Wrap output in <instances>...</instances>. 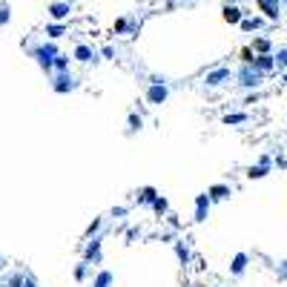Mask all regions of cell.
<instances>
[{
  "mask_svg": "<svg viewBox=\"0 0 287 287\" xmlns=\"http://www.w3.org/2000/svg\"><path fill=\"white\" fill-rule=\"evenodd\" d=\"M235 81V72L230 66H215L204 75V86L207 89H218V86H224V83Z\"/></svg>",
  "mask_w": 287,
  "mask_h": 287,
  "instance_id": "obj_3",
  "label": "cell"
},
{
  "mask_svg": "<svg viewBox=\"0 0 287 287\" xmlns=\"http://www.w3.org/2000/svg\"><path fill=\"white\" fill-rule=\"evenodd\" d=\"M98 49L89 43H75V49H72V61H78V63H92V61H98Z\"/></svg>",
  "mask_w": 287,
  "mask_h": 287,
  "instance_id": "obj_9",
  "label": "cell"
},
{
  "mask_svg": "<svg viewBox=\"0 0 287 287\" xmlns=\"http://www.w3.org/2000/svg\"><path fill=\"white\" fill-rule=\"evenodd\" d=\"M61 55V49L55 46V40H43L37 46H29V58H35V63L46 75H55V58Z\"/></svg>",
  "mask_w": 287,
  "mask_h": 287,
  "instance_id": "obj_1",
  "label": "cell"
},
{
  "mask_svg": "<svg viewBox=\"0 0 287 287\" xmlns=\"http://www.w3.org/2000/svg\"><path fill=\"white\" fill-rule=\"evenodd\" d=\"M72 9H75V3L72 0H52L49 6H46V12H49V20L52 23H66L72 15Z\"/></svg>",
  "mask_w": 287,
  "mask_h": 287,
  "instance_id": "obj_4",
  "label": "cell"
},
{
  "mask_svg": "<svg viewBox=\"0 0 287 287\" xmlns=\"http://www.w3.org/2000/svg\"><path fill=\"white\" fill-rule=\"evenodd\" d=\"M250 46L256 55H270V37H253Z\"/></svg>",
  "mask_w": 287,
  "mask_h": 287,
  "instance_id": "obj_21",
  "label": "cell"
},
{
  "mask_svg": "<svg viewBox=\"0 0 287 287\" xmlns=\"http://www.w3.org/2000/svg\"><path fill=\"white\" fill-rule=\"evenodd\" d=\"M153 213L155 215H167V213H170V201H167L164 196H158V198H155V204H153Z\"/></svg>",
  "mask_w": 287,
  "mask_h": 287,
  "instance_id": "obj_24",
  "label": "cell"
},
{
  "mask_svg": "<svg viewBox=\"0 0 287 287\" xmlns=\"http://www.w3.org/2000/svg\"><path fill=\"white\" fill-rule=\"evenodd\" d=\"M261 81H264V75H261L256 66H244L242 63V66L235 69V83H238L242 89H259Z\"/></svg>",
  "mask_w": 287,
  "mask_h": 287,
  "instance_id": "obj_2",
  "label": "cell"
},
{
  "mask_svg": "<svg viewBox=\"0 0 287 287\" xmlns=\"http://www.w3.org/2000/svg\"><path fill=\"white\" fill-rule=\"evenodd\" d=\"M172 250H175V259H178L181 264H189V261H193V253H189V247L184 242H175V247H172Z\"/></svg>",
  "mask_w": 287,
  "mask_h": 287,
  "instance_id": "obj_19",
  "label": "cell"
},
{
  "mask_svg": "<svg viewBox=\"0 0 287 287\" xmlns=\"http://www.w3.org/2000/svg\"><path fill=\"white\" fill-rule=\"evenodd\" d=\"M83 259L89 261L92 267H98L101 261H104V235H95V238L86 242V247H83Z\"/></svg>",
  "mask_w": 287,
  "mask_h": 287,
  "instance_id": "obj_6",
  "label": "cell"
},
{
  "mask_svg": "<svg viewBox=\"0 0 287 287\" xmlns=\"http://www.w3.org/2000/svg\"><path fill=\"white\" fill-rule=\"evenodd\" d=\"M261 29V18H244L242 20V32H256Z\"/></svg>",
  "mask_w": 287,
  "mask_h": 287,
  "instance_id": "obj_26",
  "label": "cell"
},
{
  "mask_svg": "<svg viewBox=\"0 0 287 287\" xmlns=\"http://www.w3.org/2000/svg\"><path fill=\"white\" fill-rule=\"evenodd\" d=\"M9 20H12V9H9V3L3 0L0 3V26H9Z\"/></svg>",
  "mask_w": 287,
  "mask_h": 287,
  "instance_id": "obj_29",
  "label": "cell"
},
{
  "mask_svg": "<svg viewBox=\"0 0 287 287\" xmlns=\"http://www.w3.org/2000/svg\"><path fill=\"white\" fill-rule=\"evenodd\" d=\"M267 172H270L267 164H256V167H250V170H247V178H264Z\"/></svg>",
  "mask_w": 287,
  "mask_h": 287,
  "instance_id": "obj_25",
  "label": "cell"
},
{
  "mask_svg": "<svg viewBox=\"0 0 287 287\" xmlns=\"http://www.w3.org/2000/svg\"><path fill=\"white\" fill-rule=\"evenodd\" d=\"M72 3H75V0H72Z\"/></svg>",
  "mask_w": 287,
  "mask_h": 287,
  "instance_id": "obj_39",
  "label": "cell"
},
{
  "mask_svg": "<svg viewBox=\"0 0 287 287\" xmlns=\"http://www.w3.org/2000/svg\"><path fill=\"white\" fill-rule=\"evenodd\" d=\"M0 264H3V259H0Z\"/></svg>",
  "mask_w": 287,
  "mask_h": 287,
  "instance_id": "obj_37",
  "label": "cell"
},
{
  "mask_svg": "<svg viewBox=\"0 0 287 287\" xmlns=\"http://www.w3.org/2000/svg\"><path fill=\"white\" fill-rule=\"evenodd\" d=\"M23 281H26L23 273H9V276L3 278V287H23Z\"/></svg>",
  "mask_w": 287,
  "mask_h": 287,
  "instance_id": "obj_23",
  "label": "cell"
},
{
  "mask_svg": "<svg viewBox=\"0 0 287 287\" xmlns=\"http://www.w3.org/2000/svg\"><path fill=\"white\" fill-rule=\"evenodd\" d=\"M126 215V207H115V210H112V218H124Z\"/></svg>",
  "mask_w": 287,
  "mask_h": 287,
  "instance_id": "obj_32",
  "label": "cell"
},
{
  "mask_svg": "<svg viewBox=\"0 0 287 287\" xmlns=\"http://www.w3.org/2000/svg\"><path fill=\"white\" fill-rule=\"evenodd\" d=\"M247 112H227L224 118H221V124L224 126H238V124H247Z\"/></svg>",
  "mask_w": 287,
  "mask_h": 287,
  "instance_id": "obj_18",
  "label": "cell"
},
{
  "mask_svg": "<svg viewBox=\"0 0 287 287\" xmlns=\"http://www.w3.org/2000/svg\"><path fill=\"white\" fill-rule=\"evenodd\" d=\"M155 198H158V189H155V187H144L141 193H138V204L153 207V204H155Z\"/></svg>",
  "mask_w": 287,
  "mask_h": 287,
  "instance_id": "obj_17",
  "label": "cell"
},
{
  "mask_svg": "<svg viewBox=\"0 0 287 287\" xmlns=\"http://www.w3.org/2000/svg\"><path fill=\"white\" fill-rule=\"evenodd\" d=\"M247 264H250V256L247 253H235L233 256V261H230V276H244L247 273Z\"/></svg>",
  "mask_w": 287,
  "mask_h": 287,
  "instance_id": "obj_11",
  "label": "cell"
},
{
  "mask_svg": "<svg viewBox=\"0 0 287 287\" xmlns=\"http://www.w3.org/2000/svg\"><path fill=\"white\" fill-rule=\"evenodd\" d=\"M86 278H95V276H92V264L83 259L75 264V281H86Z\"/></svg>",
  "mask_w": 287,
  "mask_h": 287,
  "instance_id": "obj_16",
  "label": "cell"
},
{
  "mask_svg": "<svg viewBox=\"0 0 287 287\" xmlns=\"http://www.w3.org/2000/svg\"><path fill=\"white\" fill-rule=\"evenodd\" d=\"M69 63H72V58L61 52L58 58H55V75H61V72H69Z\"/></svg>",
  "mask_w": 287,
  "mask_h": 287,
  "instance_id": "obj_22",
  "label": "cell"
},
{
  "mask_svg": "<svg viewBox=\"0 0 287 287\" xmlns=\"http://www.w3.org/2000/svg\"><path fill=\"white\" fill-rule=\"evenodd\" d=\"M46 37H49V40H61L63 35H66V23H52V20H49V23H46V32H43Z\"/></svg>",
  "mask_w": 287,
  "mask_h": 287,
  "instance_id": "obj_15",
  "label": "cell"
},
{
  "mask_svg": "<svg viewBox=\"0 0 287 287\" xmlns=\"http://www.w3.org/2000/svg\"><path fill=\"white\" fill-rule=\"evenodd\" d=\"M52 92H58V95H66V92H75L78 86H81V81L72 75V72H61V75H52Z\"/></svg>",
  "mask_w": 287,
  "mask_h": 287,
  "instance_id": "obj_5",
  "label": "cell"
},
{
  "mask_svg": "<svg viewBox=\"0 0 287 287\" xmlns=\"http://www.w3.org/2000/svg\"><path fill=\"white\" fill-rule=\"evenodd\" d=\"M138 235H141V230H135V227H132V230L126 233V242H132V238H138Z\"/></svg>",
  "mask_w": 287,
  "mask_h": 287,
  "instance_id": "obj_34",
  "label": "cell"
},
{
  "mask_svg": "<svg viewBox=\"0 0 287 287\" xmlns=\"http://www.w3.org/2000/svg\"><path fill=\"white\" fill-rule=\"evenodd\" d=\"M210 210H213V198L207 196V193H198L196 210H193V221H196V224H204L207 218H210Z\"/></svg>",
  "mask_w": 287,
  "mask_h": 287,
  "instance_id": "obj_8",
  "label": "cell"
},
{
  "mask_svg": "<svg viewBox=\"0 0 287 287\" xmlns=\"http://www.w3.org/2000/svg\"><path fill=\"white\" fill-rule=\"evenodd\" d=\"M144 98H147L150 107H161V104H167V98H170V86H167V83H150L147 92H144Z\"/></svg>",
  "mask_w": 287,
  "mask_h": 287,
  "instance_id": "obj_7",
  "label": "cell"
},
{
  "mask_svg": "<svg viewBox=\"0 0 287 287\" xmlns=\"http://www.w3.org/2000/svg\"><path fill=\"white\" fill-rule=\"evenodd\" d=\"M101 230H104V218H95V221L86 227V238H95V235H101Z\"/></svg>",
  "mask_w": 287,
  "mask_h": 287,
  "instance_id": "obj_27",
  "label": "cell"
},
{
  "mask_svg": "<svg viewBox=\"0 0 287 287\" xmlns=\"http://www.w3.org/2000/svg\"><path fill=\"white\" fill-rule=\"evenodd\" d=\"M126 124H129V132H138V129L144 126V118H141V115H135V112H132V115L126 118Z\"/></svg>",
  "mask_w": 287,
  "mask_h": 287,
  "instance_id": "obj_30",
  "label": "cell"
},
{
  "mask_svg": "<svg viewBox=\"0 0 287 287\" xmlns=\"http://www.w3.org/2000/svg\"><path fill=\"white\" fill-rule=\"evenodd\" d=\"M23 287H37V281H35V276H26V281H23Z\"/></svg>",
  "mask_w": 287,
  "mask_h": 287,
  "instance_id": "obj_35",
  "label": "cell"
},
{
  "mask_svg": "<svg viewBox=\"0 0 287 287\" xmlns=\"http://www.w3.org/2000/svg\"><path fill=\"white\" fill-rule=\"evenodd\" d=\"M230 3H233V0H230Z\"/></svg>",
  "mask_w": 287,
  "mask_h": 287,
  "instance_id": "obj_38",
  "label": "cell"
},
{
  "mask_svg": "<svg viewBox=\"0 0 287 287\" xmlns=\"http://www.w3.org/2000/svg\"><path fill=\"white\" fill-rule=\"evenodd\" d=\"M276 69H287V46H281V49H276Z\"/></svg>",
  "mask_w": 287,
  "mask_h": 287,
  "instance_id": "obj_28",
  "label": "cell"
},
{
  "mask_svg": "<svg viewBox=\"0 0 287 287\" xmlns=\"http://www.w3.org/2000/svg\"><path fill=\"white\" fill-rule=\"evenodd\" d=\"M112 55H115V49H112V46H104V49H101V58H112Z\"/></svg>",
  "mask_w": 287,
  "mask_h": 287,
  "instance_id": "obj_33",
  "label": "cell"
},
{
  "mask_svg": "<svg viewBox=\"0 0 287 287\" xmlns=\"http://www.w3.org/2000/svg\"><path fill=\"white\" fill-rule=\"evenodd\" d=\"M244 18H247V15L242 12V6H238V3H227L224 9H221V20H224V23L242 26V20H244Z\"/></svg>",
  "mask_w": 287,
  "mask_h": 287,
  "instance_id": "obj_10",
  "label": "cell"
},
{
  "mask_svg": "<svg viewBox=\"0 0 287 287\" xmlns=\"http://www.w3.org/2000/svg\"><path fill=\"white\" fill-rule=\"evenodd\" d=\"M181 3H189V0H181Z\"/></svg>",
  "mask_w": 287,
  "mask_h": 287,
  "instance_id": "obj_36",
  "label": "cell"
},
{
  "mask_svg": "<svg viewBox=\"0 0 287 287\" xmlns=\"http://www.w3.org/2000/svg\"><path fill=\"white\" fill-rule=\"evenodd\" d=\"M256 58H259V55L253 52V46H242V49H238V61H242L244 66H253Z\"/></svg>",
  "mask_w": 287,
  "mask_h": 287,
  "instance_id": "obj_20",
  "label": "cell"
},
{
  "mask_svg": "<svg viewBox=\"0 0 287 287\" xmlns=\"http://www.w3.org/2000/svg\"><path fill=\"white\" fill-rule=\"evenodd\" d=\"M207 196L213 198V204H215V201H227V198L233 196V189H230V184H213V187L207 189Z\"/></svg>",
  "mask_w": 287,
  "mask_h": 287,
  "instance_id": "obj_12",
  "label": "cell"
},
{
  "mask_svg": "<svg viewBox=\"0 0 287 287\" xmlns=\"http://www.w3.org/2000/svg\"><path fill=\"white\" fill-rule=\"evenodd\" d=\"M253 66H256V69H259L261 75H267V72H273V69H276V55H273V52H270V55H259Z\"/></svg>",
  "mask_w": 287,
  "mask_h": 287,
  "instance_id": "obj_13",
  "label": "cell"
},
{
  "mask_svg": "<svg viewBox=\"0 0 287 287\" xmlns=\"http://www.w3.org/2000/svg\"><path fill=\"white\" fill-rule=\"evenodd\" d=\"M126 29H129V20L126 18H118L115 23H112V32H115V35H124Z\"/></svg>",
  "mask_w": 287,
  "mask_h": 287,
  "instance_id": "obj_31",
  "label": "cell"
},
{
  "mask_svg": "<svg viewBox=\"0 0 287 287\" xmlns=\"http://www.w3.org/2000/svg\"><path fill=\"white\" fill-rule=\"evenodd\" d=\"M112 284H115L112 270H104V267H101L98 273H95V278H92V287H112Z\"/></svg>",
  "mask_w": 287,
  "mask_h": 287,
  "instance_id": "obj_14",
  "label": "cell"
}]
</instances>
